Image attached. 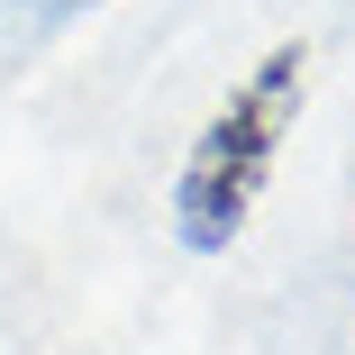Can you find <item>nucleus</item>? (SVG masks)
<instances>
[{"instance_id":"obj_1","label":"nucleus","mask_w":355,"mask_h":355,"mask_svg":"<svg viewBox=\"0 0 355 355\" xmlns=\"http://www.w3.org/2000/svg\"><path fill=\"white\" fill-rule=\"evenodd\" d=\"M301 101H310V46H273V55H255V73L209 110V128L191 137V155L173 173V237L191 255H228L246 237Z\"/></svg>"}]
</instances>
